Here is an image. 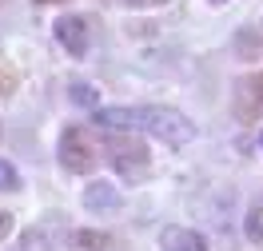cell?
<instances>
[{
	"mask_svg": "<svg viewBox=\"0 0 263 251\" xmlns=\"http://www.w3.org/2000/svg\"><path fill=\"white\" fill-rule=\"evenodd\" d=\"M96 128L104 132H148L156 140H164L172 148H183L196 140V124L187 116H180L176 108H160V104H148V108H100L92 116Z\"/></svg>",
	"mask_w": 263,
	"mask_h": 251,
	"instance_id": "6da1fadb",
	"label": "cell"
},
{
	"mask_svg": "<svg viewBox=\"0 0 263 251\" xmlns=\"http://www.w3.org/2000/svg\"><path fill=\"white\" fill-rule=\"evenodd\" d=\"M108 164H112L124 180H144V171H148V164H152L148 144L136 132H112L108 136Z\"/></svg>",
	"mask_w": 263,
	"mask_h": 251,
	"instance_id": "7a4b0ae2",
	"label": "cell"
},
{
	"mask_svg": "<svg viewBox=\"0 0 263 251\" xmlns=\"http://www.w3.org/2000/svg\"><path fill=\"white\" fill-rule=\"evenodd\" d=\"M60 164L64 171L72 176H84V171H92L96 167V144H92V136L76 128V124H68L64 132H60Z\"/></svg>",
	"mask_w": 263,
	"mask_h": 251,
	"instance_id": "3957f363",
	"label": "cell"
},
{
	"mask_svg": "<svg viewBox=\"0 0 263 251\" xmlns=\"http://www.w3.org/2000/svg\"><path fill=\"white\" fill-rule=\"evenodd\" d=\"M56 40H60V48L68 56H76L80 60L84 52H88V24L80 16H60L56 20Z\"/></svg>",
	"mask_w": 263,
	"mask_h": 251,
	"instance_id": "277c9868",
	"label": "cell"
},
{
	"mask_svg": "<svg viewBox=\"0 0 263 251\" xmlns=\"http://www.w3.org/2000/svg\"><path fill=\"white\" fill-rule=\"evenodd\" d=\"M160 247L164 251H208V239L192 227H167L160 235Z\"/></svg>",
	"mask_w": 263,
	"mask_h": 251,
	"instance_id": "5b68a950",
	"label": "cell"
},
{
	"mask_svg": "<svg viewBox=\"0 0 263 251\" xmlns=\"http://www.w3.org/2000/svg\"><path fill=\"white\" fill-rule=\"evenodd\" d=\"M84 207L88 211H116L120 207V191H116L108 180H96V184H88V191H84Z\"/></svg>",
	"mask_w": 263,
	"mask_h": 251,
	"instance_id": "8992f818",
	"label": "cell"
},
{
	"mask_svg": "<svg viewBox=\"0 0 263 251\" xmlns=\"http://www.w3.org/2000/svg\"><path fill=\"white\" fill-rule=\"evenodd\" d=\"M68 243L72 247H84V251H108V235H100V231H72L68 235Z\"/></svg>",
	"mask_w": 263,
	"mask_h": 251,
	"instance_id": "52a82bcc",
	"label": "cell"
},
{
	"mask_svg": "<svg viewBox=\"0 0 263 251\" xmlns=\"http://www.w3.org/2000/svg\"><path fill=\"white\" fill-rule=\"evenodd\" d=\"M243 231H247L251 243H263V196L251 203V211H247V219H243Z\"/></svg>",
	"mask_w": 263,
	"mask_h": 251,
	"instance_id": "ba28073f",
	"label": "cell"
},
{
	"mask_svg": "<svg viewBox=\"0 0 263 251\" xmlns=\"http://www.w3.org/2000/svg\"><path fill=\"white\" fill-rule=\"evenodd\" d=\"M16 251H52V239L40 227H28V231L16 239Z\"/></svg>",
	"mask_w": 263,
	"mask_h": 251,
	"instance_id": "9c48e42d",
	"label": "cell"
},
{
	"mask_svg": "<svg viewBox=\"0 0 263 251\" xmlns=\"http://www.w3.org/2000/svg\"><path fill=\"white\" fill-rule=\"evenodd\" d=\"M16 68L8 64V60H0V100H4V96H12V92H16Z\"/></svg>",
	"mask_w": 263,
	"mask_h": 251,
	"instance_id": "30bf717a",
	"label": "cell"
},
{
	"mask_svg": "<svg viewBox=\"0 0 263 251\" xmlns=\"http://www.w3.org/2000/svg\"><path fill=\"white\" fill-rule=\"evenodd\" d=\"M68 96H72V104H80V108H92V104H96V88H92V84H72Z\"/></svg>",
	"mask_w": 263,
	"mask_h": 251,
	"instance_id": "8fae6325",
	"label": "cell"
},
{
	"mask_svg": "<svg viewBox=\"0 0 263 251\" xmlns=\"http://www.w3.org/2000/svg\"><path fill=\"white\" fill-rule=\"evenodd\" d=\"M16 187H20L16 167L8 164V160H0V191H16Z\"/></svg>",
	"mask_w": 263,
	"mask_h": 251,
	"instance_id": "7c38bea8",
	"label": "cell"
},
{
	"mask_svg": "<svg viewBox=\"0 0 263 251\" xmlns=\"http://www.w3.org/2000/svg\"><path fill=\"white\" fill-rule=\"evenodd\" d=\"M8 231H12V216H8V211H0V243L8 239Z\"/></svg>",
	"mask_w": 263,
	"mask_h": 251,
	"instance_id": "4fadbf2b",
	"label": "cell"
},
{
	"mask_svg": "<svg viewBox=\"0 0 263 251\" xmlns=\"http://www.w3.org/2000/svg\"><path fill=\"white\" fill-rule=\"evenodd\" d=\"M251 88H255V96H259V100H263V72H259V76H255V80H251Z\"/></svg>",
	"mask_w": 263,
	"mask_h": 251,
	"instance_id": "5bb4252c",
	"label": "cell"
},
{
	"mask_svg": "<svg viewBox=\"0 0 263 251\" xmlns=\"http://www.w3.org/2000/svg\"><path fill=\"white\" fill-rule=\"evenodd\" d=\"M36 4H64V0H36Z\"/></svg>",
	"mask_w": 263,
	"mask_h": 251,
	"instance_id": "9a60e30c",
	"label": "cell"
},
{
	"mask_svg": "<svg viewBox=\"0 0 263 251\" xmlns=\"http://www.w3.org/2000/svg\"><path fill=\"white\" fill-rule=\"evenodd\" d=\"M148 4H164V0H148Z\"/></svg>",
	"mask_w": 263,
	"mask_h": 251,
	"instance_id": "2e32d148",
	"label": "cell"
},
{
	"mask_svg": "<svg viewBox=\"0 0 263 251\" xmlns=\"http://www.w3.org/2000/svg\"><path fill=\"white\" fill-rule=\"evenodd\" d=\"M208 4H223V0H208Z\"/></svg>",
	"mask_w": 263,
	"mask_h": 251,
	"instance_id": "e0dca14e",
	"label": "cell"
},
{
	"mask_svg": "<svg viewBox=\"0 0 263 251\" xmlns=\"http://www.w3.org/2000/svg\"><path fill=\"white\" fill-rule=\"evenodd\" d=\"M259 148H263V132H259Z\"/></svg>",
	"mask_w": 263,
	"mask_h": 251,
	"instance_id": "ac0fdd59",
	"label": "cell"
}]
</instances>
